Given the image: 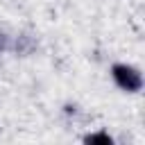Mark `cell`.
Returning <instances> with one entry per match:
<instances>
[{
    "label": "cell",
    "instance_id": "obj_1",
    "mask_svg": "<svg viewBox=\"0 0 145 145\" xmlns=\"http://www.w3.org/2000/svg\"><path fill=\"white\" fill-rule=\"evenodd\" d=\"M111 77H113V82H116L122 91H127V93H136V91L143 88V75H140L134 66L116 63V66H111Z\"/></svg>",
    "mask_w": 145,
    "mask_h": 145
},
{
    "label": "cell",
    "instance_id": "obj_2",
    "mask_svg": "<svg viewBox=\"0 0 145 145\" xmlns=\"http://www.w3.org/2000/svg\"><path fill=\"white\" fill-rule=\"evenodd\" d=\"M84 143H102V145H111L113 143V138L109 136V134H104V131H100V134H88L86 138H84Z\"/></svg>",
    "mask_w": 145,
    "mask_h": 145
}]
</instances>
